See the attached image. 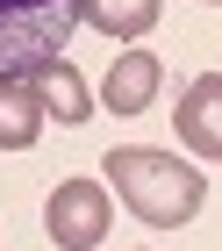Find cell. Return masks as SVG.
Segmentation results:
<instances>
[{"instance_id": "6da1fadb", "label": "cell", "mask_w": 222, "mask_h": 251, "mask_svg": "<svg viewBox=\"0 0 222 251\" xmlns=\"http://www.w3.org/2000/svg\"><path fill=\"white\" fill-rule=\"evenodd\" d=\"M100 173H108L115 201H122L136 223H150V230H179V223H194L201 201H208V173L201 165H194V158H172V151H150V144L108 151Z\"/></svg>"}, {"instance_id": "7a4b0ae2", "label": "cell", "mask_w": 222, "mask_h": 251, "mask_svg": "<svg viewBox=\"0 0 222 251\" xmlns=\"http://www.w3.org/2000/svg\"><path fill=\"white\" fill-rule=\"evenodd\" d=\"M79 0H0V72H43L65 58Z\"/></svg>"}, {"instance_id": "3957f363", "label": "cell", "mask_w": 222, "mask_h": 251, "mask_svg": "<svg viewBox=\"0 0 222 251\" xmlns=\"http://www.w3.org/2000/svg\"><path fill=\"white\" fill-rule=\"evenodd\" d=\"M43 230L57 251H93L108 237V179H57L43 201Z\"/></svg>"}, {"instance_id": "277c9868", "label": "cell", "mask_w": 222, "mask_h": 251, "mask_svg": "<svg viewBox=\"0 0 222 251\" xmlns=\"http://www.w3.org/2000/svg\"><path fill=\"white\" fill-rule=\"evenodd\" d=\"M172 122H179V144L194 158L222 165V72H201V79H194V86L179 94V108H172Z\"/></svg>"}, {"instance_id": "5b68a950", "label": "cell", "mask_w": 222, "mask_h": 251, "mask_svg": "<svg viewBox=\"0 0 222 251\" xmlns=\"http://www.w3.org/2000/svg\"><path fill=\"white\" fill-rule=\"evenodd\" d=\"M158 86H165V65H158V50L129 43V50L108 65V79H100V100H108V115H144L150 100H158Z\"/></svg>"}, {"instance_id": "8992f818", "label": "cell", "mask_w": 222, "mask_h": 251, "mask_svg": "<svg viewBox=\"0 0 222 251\" xmlns=\"http://www.w3.org/2000/svg\"><path fill=\"white\" fill-rule=\"evenodd\" d=\"M43 94H36V72H0V151H29L43 136Z\"/></svg>"}, {"instance_id": "52a82bcc", "label": "cell", "mask_w": 222, "mask_h": 251, "mask_svg": "<svg viewBox=\"0 0 222 251\" xmlns=\"http://www.w3.org/2000/svg\"><path fill=\"white\" fill-rule=\"evenodd\" d=\"M79 22L115 36V43H136L158 29V0H79Z\"/></svg>"}, {"instance_id": "ba28073f", "label": "cell", "mask_w": 222, "mask_h": 251, "mask_svg": "<svg viewBox=\"0 0 222 251\" xmlns=\"http://www.w3.org/2000/svg\"><path fill=\"white\" fill-rule=\"evenodd\" d=\"M36 94H43V115H57L65 129H79V122L93 115V94H86V79H79V72H72L65 58L36 72Z\"/></svg>"}]
</instances>
